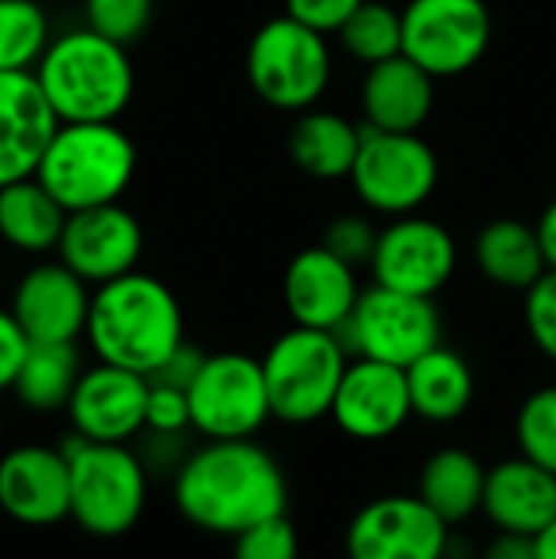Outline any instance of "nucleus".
I'll list each match as a JSON object with an SVG mask.
<instances>
[{"mask_svg": "<svg viewBox=\"0 0 556 559\" xmlns=\"http://www.w3.org/2000/svg\"><path fill=\"white\" fill-rule=\"evenodd\" d=\"M482 514L495 531L537 537L556 521V475L524 455L488 468Z\"/></svg>", "mask_w": 556, "mask_h": 559, "instance_id": "412c9836", "label": "nucleus"}, {"mask_svg": "<svg viewBox=\"0 0 556 559\" xmlns=\"http://www.w3.org/2000/svg\"><path fill=\"white\" fill-rule=\"evenodd\" d=\"M357 200L380 216L419 213L439 183V157L423 134L377 131L364 124V144L347 177Z\"/></svg>", "mask_w": 556, "mask_h": 559, "instance_id": "1a4fd4ad", "label": "nucleus"}, {"mask_svg": "<svg viewBox=\"0 0 556 559\" xmlns=\"http://www.w3.org/2000/svg\"><path fill=\"white\" fill-rule=\"evenodd\" d=\"M246 75L252 92L279 111H308L331 85L328 36L305 23L275 16L262 23L246 52Z\"/></svg>", "mask_w": 556, "mask_h": 559, "instance_id": "0eeeda50", "label": "nucleus"}, {"mask_svg": "<svg viewBox=\"0 0 556 559\" xmlns=\"http://www.w3.org/2000/svg\"><path fill=\"white\" fill-rule=\"evenodd\" d=\"M147 390V377L98 360L95 367L82 370L66 406L72 432L88 442L128 445L144 432Z\"/></svg>", "mask_w": 556, "mask_h": 559, "instance_id": "2eb2a0df", "label": "nucleus"}, {"mask_svg": "<svg viewBox=\"0 0 556 559\" xmlns=\"http://www.w3.org/2000/svg\"><path fill=\"white\" fill-rule=\"evenodd\" d=\"M190 429H193V419H190V396H187V390L151 383L147 409H144V432L187 436Z\"/></svg>", "mask_w": 556, "mask_h": 559, "instance_id": "c9c22d12", "label": "nucleus"}, {"mask_svg": "<svg viewBox=\"0 0 556 559\" xmlns=\"http://www.w3.org/2000/svg\"><path fill=\"white\" fill-rule=\"evenodd\" d=\"M524 324L537 350L556 364V269L524 292Z\"/></svg>", "mask_w": 556, "mask_h": 559, "instance_id": "f704fd0d", "label": "nucleus"}, {"mask_svg": "<svg viewBox=\"0 0 556 559\" xmlns=\"http://www.w3.org/2000/svg\"><path fill=\"white\" fill-rule=\"evenodd\" d=\"M138 170V147L115 121L59 124L36 180L59 200L66 213L118 203Z\"/></svg>", "mask_w": 556, "mask_h": 559, "instance_id": "20e7f679", "label": "nucleus"}, {"mask_svg": "<svg viewBox=\"0 0 556 559\" xmlns=\"http://www.w3.org/2000/svg\"><path fill=\"white\" fill-rule=\"evenodd\" d=\"M92 308L88 282L62 262L33 265L13 288L10 311L29 344H75Z\"/></svg>", "mask_w": 556, "mask_h": 559, "instance_id": "f3484780", "label": "nucleus"}, {"mask_svg": "<svg viewBox=\"0 0 556 559\" xmlns=\"http://www.w3.org/2000/svg\"><path fill=\"white\" fill-rule=\"evenodd\" d=\"M406 383H410L413 416L439 426L462 419L475 400V373L469 360L446 344L433 347L426 357L406 367Z\"/></svg>", "mask_w": 556, "mask_h": 559, "instance_id": "393cba45", "label": "nucleus"}, {"mask_svg": "<svg viewBox=\"0 0 556 559\" xmlns=\"http://www.w3.org/2000/svg\"><path fill=\"white\" fill-rule=\"evenodd\" d=\"M174 504L184 521L216 537L288 514V481L275 455L256 439L206 442L174 475Z\"/></svg>", "mask_w": 556, "mask_h": 559, "instance_id": "f257e3e1", "label": "nucleus"}, {"mask_svg": "<svg viewBox=\"0 0 556 559\" xmlns=\"http://www.w3.org/2000/svg\"><path fill=\"white\" fill-rule=\"evenodd\" d=\"M351 354L334 331L288 328L262 357L272 419L308 426L331 416Z\"/></svg>", "mask_w": 556, "mask_h": 559, "instance_id": "423d86ee", "label": "nucleus"}, {"mask_svg": "<svg viewBox=\"0 0 556 559\" xmlns=\"http://www.w3.org/2000/svg\"><path fill=\"white\" fill-rule=\"evenodd\" d=\"M85 26L111 43H134L147 33L154 16V0H82Z\"/></svg>", "mask_w": 556, "mask_h": 559, "instance_id": "2f4dec72", "label": "nucleus"}, {"mask_svg": "<svg viewBox=\"0 0 556 559\" xmlns=\"http://www.w3.org/2000/svg\"><path fill=\"white\" fill-rule=\"evenodd\" d=\"M79 377L82 360L75 344H29L13 383V396L29 413H59L69 406Z\"/></svg>", "mask_w": 556, "mask_h": 559, "instance_id": "cd10ccee", "label": "nucleus"}, {"mask_svg": "<svg viewBox=\"0 0 556 559\" xmlns=\"http://www.w3.org/2000/svg\"><path fill=\"white\" fill-rule=\"evenodd\" d=\"M334 334L341 337L351 360L364 357L406 370L442 344V318L433 298L374 285L360 292L354 314Z\"/></svg>", "mask_w": 556, "mask_h": 559, "instance_id": "6e6552de", "label": "nucleus"}, {"mask_svg": "<svg viewBox=\"0 0 556 559\" xmlns=\"http://www.w3.org/2000/svg\"><path fill=\"white\" fill-rule=\"evenodd\" d=\"M334 426L357 442L393 439L413 419V400L403 367L354 357L331 406Z\"/></svg>", "mask_w": 556, "mask_h": 559, "instance_id": "dca6fc26", "label": "nucleus"}, {"mask_svg": "<svg viewBox=\"0 0 556 559\" xmlns=\"http://www.w3.org/2000/svg\"><path fill=\"white\" fill-rule=\"evenodd\" d=\"M482 559H537V547H534V537L498 531L482 550Z\"/></svg>", "mask_w": 556, "mask_h": 559, "instance_id": "ea45409f", "label": "nucleus"}, {"mask_svg": "<svg viewBox=\"0 0 556 559\" xmlns=\"http://www.w3.org/2000/svg\"><path fill=\"white\" fill-rule=\"evenodd\" d=\"M72 481V521L92 537L128 534L147 504V468L128 445L88 442L72 432L62 442Z\"/></svg>", "mask_w": 556, "mask_h": 559, "instance_id": "39448f33", "label": "nucleus"}, {"mask_svg": "<svg viewBox=\"0 0 556 559\" xmlns=\"http://www.w3.org/2000/svg\"><path fill=\"white\" fill-rule=\"evenodd\" d=\"M56 128L36 72H0V187L36 174Z\"/></svg>", "mask_w": 556, "mask_h": 559, "instance_id": "aec40b11", "label": "nucleus"}, {"mask_svg": "<svg viewBox=\"0 0 556 559\" xmlns=\"http://www.w3.org/2000/svg\"><path fill=\"white\" fill-rule=\"evenodd\" d=\"M534 547H537V559H556V521L534 537Z\"/></svg>", "mask_w": 556, "mask_h": 559, "instance_id": "79ce46f5", "label": "nucleus"}, {"mask_svg": "<svg viewBox=\"0 0 556 559\" xmlns=\"http://www.w3.org/2000/svg\"><path fill=\"white\" fill-rule=\"evenodd\" d=\"M436 105V79L410 56L370 66L360 85L364 124L377 131L419 134Z\"/></svg>", "mask_w": 556, "mask_h": 559, "instance_id": "4be33fe9", "label": "nucleus"}, {"mask_svg": "<svg viewBox=\"0 0 556 559\" xmlns=\"http://www.w3.org/2000/svg\"><path fill=\"white\" fill-rule=\"evenodd\" d=\"M449 524L419 495L367 501L347 524V559H449Z\"/></svg>", "mask_w": 556, "mask_h": 559, "instance_id": "f8f14e48", "label": "nucleus"}, {"mask_svg": "<svg viewBox=\"0 0 556 559\" xmlns=\"http://www.w3.org/2000/svg\"><path fill=\"white\" fill-rule=\"evenodd\" d=\"M49 43V13L36 0H0V72H33Z\"/></svg>", "mask_w": 556, "mask_h": 559, "instance_id": "c756f323", "label": "nucleus"}, {"mask_svg": "<svg viewBox=\"0 0 556 559\" xmlns=\"http://www.w3.org/2000/svg\"><path fill=\"white\" fill-rule=\"evenodd\" d=\"M85 337L102 364L151 377L187 337L174 292L144 272H128L92 292Z\"/></svg>", "mask_w": 556, "mask_h": 559, "instance_id": "f03ea898", "label": "nucleus"}, {"mask_svg": "<svg viewBox=\"0 0 556 559\" xmlns=\"http://www.w3.org/2000/svg\"><path fill=\"white\" fill-rule=\"evenodd\" d=\"M233 559H298V534L288 514L269 518L233 537Z\"/></svg>", "mask_w": 556, "mask_h": 559, "instance_id": "72a5a7b5", "label": "nucleus"}, {"mask_svg": "<svg viewBox=\"0 0 556 559\" xmlns=\"http://www.w3.org/2000/svg\"><path fill=\"white\" fill-rule=\"evenodd\" d=\"M377 239H380V229L360 216V213H344V216H334L328 226H324V239L321 246L328 252H334L341 262L360 269V265H370L374 252H377Z\"/></svg>", "mask_w": 556, "mask_h": 559, "instance_id": "473e14b6", "label": "nucleus"}, {"mask_svg": "<svg viewBox=\"0 0 556 559\" xmlns=\"http://www.w3.org/2000/svg\"><path fill=\"white\" fill-rule=\"evenodd\" d=\"M364 144V124L324 108H308L295 118L288 131L292 164L315 180L351 177Z\"/></svg>", "mask_w": 556, "mask_h": 559, "instance_id": "5701e85b", "label": "nucleus"}, {"mask_svg": "<svg viewBox=\"0 0 556 559\" xmlns=\"http://www.w3.org/2000/svg\"><path fill=\"white\" fill-rule=\"evenodd\" d=\"M518 452L556 475V386L534 390L514 419Z\"/></svg>", "mask_w": 556, "mask_h": 559, "instance_id": "7c9ffc66", "label": "nucleus"}, {"mask_svg": "<svg viewBox=\"0 0 556 559\" xmlns=\"http://www.w3.org/2000/svg\"><path fill=\"white\" fill-rule=\"evenodd\" d=\"M492 43L485 0H410L403 7V56L433 79H452L482 62Z\"/></svg>", "mask_w": 556, "mask_h": 559, "instance_id": "9b49d317", "label": "nucleus"}, {"mask_svg": "<svg viewBox=\"0 0 556 559\" xmlns=\"http://www.w3.org/2000/svg\"><path fill=\"white\" fill-rule=\"evenodd\" d=\"M282 298L298 328L341 331L360 301L357 269L324 246L301 249L285 269Z\"/></svg>", "mask_w": 556, "mask_h": 559, "instance_id": "6ab92c4d", "label": "nucleus"}, {"mask_svg": "<svg viewBox=\"0 0 556 559\" xmlns=\"http://www.w3.org/2000/svg\"><path fill=\"white\" fill-rule=\"evenodd\" d=\"M187 396L193 432H200L206 442L256 439L272 419L262 360L249 354H210Z\"/></svg>", "mask_w": 556, "mask_h": 559, "instance_id": "9d476101", "label": "nucleus"}, {"mask_svg": "<svg viewBox=\"0 0 556 559\" xmlns=\"http://www.w3.org/2000/svg\"><path fill=\"white\" fill-rule=\"evenodd\" d=\"M210 354H203L200 347H193L190 341H184L151 377L147 383H161V386H177V390H190L193 380L200 377L203 364H206Z\"/></svg>", "mask_w": 556, "mask_h": 559, "instance_id": "4c0bfd02", "label": "nucleus"}, {"mask_svg": "<svg viewBox=\"0 0 556 559\" xmlns=\"http://www.w3.org/2000/svg\"><path fill=\"white\" fill-rule=\"evenodd\" d=\"M26 354H29V337L16 324L13 311H3L0 308V393L3 390H13L16 373H20Z\"/></svg>", "mask_w": 556, "mask_h": 559, "instance_id": "58836bf2", "label": "nucleus"}, {"mask_svg": "<svg viewBox=\"0 0 556 559\" xmlns=\"http://www.w3.org/2000/svg\"><path fill=\"white\" fill-rule=\"evenodd\" d=\"M33 72L59 124L118 121L134 95V66L125 46L88 26L52 36Z\"/></svg>", "mask_w": 556, "mask_h": 559, "instance_id": "7ed1b4c3", "label": "nucleus"}, {"mask_svg": "<svg viewBox=\"0 0 556 559\" xmlns=\"http://www.w3.org/2000/svg\"><path fill=\"white\" fill-rule=\"evenodd\" d=\"M0 432H3V419H0Z\"/></svg>", "mask_w": 556, "mask_h": 559, "instance_id": "37998d69", "label": "nucleus"}, {"mask_svg": "<svg viewBox=\"0 0 556 559\" xmlns=\"http://www.w3.org/2000/svg\"><path fill=\"white\" fill-rule=\"evenodd\" d=\"M66 219L69 213L36 177L0 187V239L10 249L26 255L59 249Z\"/></svg>", "mask_w": 556, "mask_h": 559, "instance_id": "bb28decb", "label": "nucleus"}, {"mask_svg": "<svg viewBox=\"0 0 556 559\" xmlns=\"http://www.w3.org/2000/svg\"><path fill=\"white\" fill-rule=\"evenodd\" d=\"M485 481H488V468L469 449L446 445L426 459V465L419 472L416 495L449 527H459L482 511Z\"/></svg>", "mask_w": 556, "mask_h": 559, "instance_id": "a878e982", "label": "nucleus"}, {"mask_svg": "<svg viewBox=\"0 0 556 559\" xmlns=\"http://www.w3.org/2000/svg\"><path fill=\"white\" fill-rule=\"evenodd\" d=\"M459 269V246L452 233L419 213L397 216L380 229L377 252L370 259L374 285L436 298Z\"/></svg>", "mask_w": 556, "mask_h": 559, "instance_id": "ddd939ff", "label": "nucleus"}, {"mask_svg": "<svg viewBox=\"0 0 556 559\" xmlns=\"http://www.w3.org/2000/svg\"><path fill=\"white\" fill-rule=\"evenodd\" d=\"M344 52L357 62L380 66L393 56H403V10L383 0H364L354 16L338 33Z\"/></svg>", "mask_w": 556, "mask_h": 559, "instance_id": "c85d7f7f", "label": "nucleus"}, {"mask_svg": "<svg viewBox=\"0 0 556 559\" xmlns=\"http://www.w3.org/2000/svg\"><path fill=\"white\" fill-rule=\"evenodd\" d=\"M59 262L69 265L88 285H108L128 272H138V259L144 252V229L131 210L121 203L95 206L69 213Z\"/></svg>", "mask_w": 556, "mask_h": 559, "instance_id": "4468645a", "label": "nucleus"}, {"mask_svg": "<svg viewBox=\"0 0 556 559\" xmlns=\"http://www.w3.org/2000/svg\"><path fill=\"white\" fill-rule=\"evenodd\" d=\"M364 0H285V13L321 36H338Z\"/></svg>", "mask_w": 556, "mask_h": 559, "instance_id": "e433bc0d", "label": "nucleus"}, {"mask_svg": "<svg viewBox=\"0 0 556 559\" xmlns=\"http://www.w3.org/2000/svg\"><path fill=\"white\" fill-rule=\"evenodd\" d=\"M475 265L492 285L508 292H528L551 272L537 226L511 216L492 219L475 236Z\"/></svg>", "mask_w": 556, "mask_h": 559, "instance_id": "b1692460", "label": "nucleus"}, {"mask_svg": "<svg viewBox=\"0 0 556 559\" xmlns=\"http://www.w3.org/2000/svg\"><path fill=\"white\" fill-rule=\"evenodd\" d=\"M534 226H537V236H541V246H544L547 265L556 269V200L547 203V210L541 213V219H537Z\"/></svg>", "mask_w": 556, "mask_h": 559, "instance_id": "a19ab883", "label": "nucleus"}, {"mask_svg": "<svg viewBox=\"0 0 556 559\" xmlns=\"http://www.w3.org/2000/svg\"><path fill=\"white\" fill-rule=\"evenodd\" d=\"M0 514L26 527H52L72 514V481L62 449L20 445L0 459Z\"/></svg>", "mask_w": 556, "mask_h": 559, "instance_id": "a211bd4d", "label": "nucleus"}]
</instances>
